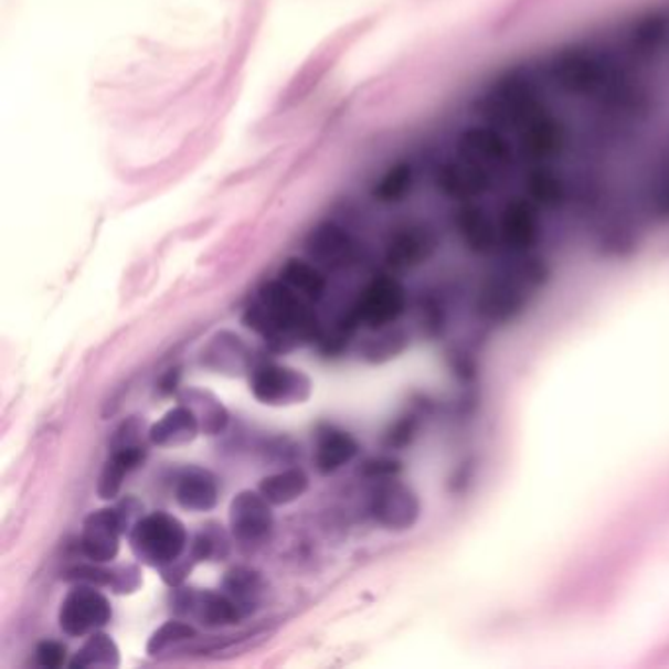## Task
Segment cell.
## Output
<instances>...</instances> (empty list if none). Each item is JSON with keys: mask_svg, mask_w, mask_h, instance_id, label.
<instances>
[{"mask_svg": "<svg viewBox=\"0 0 669 669\" xmlns=\"http://www.w3.org/2000/svg\"><path fill=\"white\" fill-rule=\"evenodd\" d=\"M456 156L481 166L497 179L511 173L519 161L514 144L505 136L502 128L489 123L461 130L456 140Z\"/></svg>", "mask_w": 669, "mask_h": 669, "instance_id": "obj_7", "label": "cell"}, {"mask_svg": "<svg viewBox=\"0 0 669 669\" xmlns=\"http://www.w3.org/2000/svg\"><path fill=\"white\" fill-rule=\"evenodd\" d=\"M625 71L607 53L590 47L560 50L550 57L542 79L565 97L597 98Z\"/></svg>", "mask_w": 669, "mask_h": 669, "instance_id": "obj_3", "label": "cell"}, {"mask_svg": "<svg viewBox=\"0 0 669 669\" xmlns=\"http://www.w3.org/2000/svg\"><path fill=\"white\" fill-rule=\"evenodd\" d=\"M542 75L530 70L505 73L479 100L485 123L517 130L530 116L542 110Z\"/></svg>", "mask_w": 669, "mask_h": 669, "instance_id": "obj_4", "label": "cell"}, {"mask_svg": "<svg viewBox=\"0 0 669 669\" xmlns=\"http://www.w3.org/2000/svg\"><path fill=\"white\" fill-rule=\"evenodd\" d=\"M193 638H197V630H194L193 625H189L185 620H179V618H171L166 625L159 626L158 630L151 635L150 643H148V654L158 656L171 646L193 640Z\"/></svg>", "mask_w": 669, "mask_h": 669, "instance_id": "obj_35", "label": "cell"}, {"mask_svg": "<svg viewBox=\"0 0 669 669\" xmlns=\"http://www.w3.org/2000/svg\"><path fill=\"white\" fill-rule=\"evenodd\" d=\"M176 499L185 511H212L219 502L216 477L201 467H189L177 479Z\"/></svg>", "mask_w": 669, "mask_h": 669, "instance_id": "obj_23", "label": "cell"}, {"mask_svg": "<svg viewBox=\"0 0 669 669\" xmlns=\"http://www.w3.org/2000/svg\"><path fill=\"white\" fill-rule=\"evenodd\" d=\"M421 413H406L389 426L383 436V444L389 449H403L413 444L416 434L421 431Z\"/></svg>", "mask_w": 669, "mask_h": 669, "instance_id": "obj_36", "label": "cell"}, {"mask_svg": "<svg viewBox=\"0 0 669 669\" xmlns=\"http://www.w3.org/2000/svg\"><path fill=\"white\" fill-rule=\"evenodd\" d=\"M179 379H181V370L173 368L169 370L163 378L159 379L158 391L161 395H173L179 389Z\"/></svg>", "mask_w": 669, "mask_h": 669, "instance_id": "obj_43", "label": "cell"}, {"mask_svg": "<svg viewBox=\"0 0 669 669\" xmlns=\"http://www.w3.org/2000/svg\"><path fill=\"white\" fill-rule=\"evenodd\" d=\"M230 534L244 550L265 544L274 530L272 502L259 491H240L230 502Z\"/></svg>", "mask_w": 669, "mask_h": 669, "instance_id": "obj_14", "label": "cell"}, {"mask_svg": "<svg viewBox=\"0 0 669 669\" xmlns=\"http://www.w3.org/2000/svg\"><path fill=\"white\" fill-rule=\"evenodd\" d=\"M201 424L197 414L189 406L181 405L171 408L150 428V440L159 448H177L187 446L199 436Z\"/></svg>", "mask_w": 669, "mask_h": 669, "instance_id": "obj_24", "label": "cell"}, {"mask_svg": "<svg viewBox=\"0 0 669 669\" xmlns=\"http://www.w3.org/2000/svg\"><path fill=\"white\" fill-rule=\"evenodd\" d=\"M370 512L373 520L383 529H413L423 514V502L411 485L399 481L395 477L379 479L375 489L371 491Z\"/></svg>", "mask_w": 669, "mask_h": 669, "instance_id": "obj_11", "label": "cell"}, {"mask_svg": "<svg viewBox=\"0 0 669 669\" xmlns=\"http://www.w3.org/2000/svg\"><path fill=\"white\" fill-rule=\"evenodd\" d=\"M669 44V18L650 12L628 30L625 42L626 57L630 62H654Z\"/></svg>", "mask_w": 669, "mask_h": 669, "instance_id": "obj_21", "label": "cell"}, {"mask_svg": "<svg viewBox=\"0 0 669 669\" xmlns=\"http://www.w3.org/2000/svg\"><path fill=\"white\" fill-rule=\"evenodd\" d=\"M204 355L212 368L232 371V373L246 370L247 360H249V353H247L244 342L240 340L238 336H232L229 332L216 336Z\"/></svg>", "mask_w": 669, "mask_h": 669, "instance_id": "obj_31", "label": "cell"}, {"mask_svg": "<svg viewBox=\"0 0 669 669\" xmlns=\"http://www.w3.org/2000/svg\"><path fill=\"white\" fill-rule=\"evenodd\" d=\"M264 580L256 570L249 567H232L224 580H222V591L229 595L230 599L238 603L246 615H252L259 605V599L264 595Z\"/></svg>", "mask_w": 669, "mask_h": 669, "instance_id": "obj_27", "label": "cell"}, {"mask_svg": "<svg viewBox=\"0 0 669 669\" xmlns=\"http://www.w3.org/2000/svg\"><path fill=\"white\" fill-rule=\"evenodd\" d=\"M128 540L136 560L159 572L183 558L189 537L181 520L169 512L158 511L144 514L134 524Z\"/></svg>", "mask_w": 669, "mask_h": 669, "instance_id": "obj_5", "label": "cell"}, {"mask_svg": "<svg viewBox=\"0 0 669 669\" xmlns=\"http://www.w3.org/2000/svg\"><path fill=\"white\" fill-rule=\"evenodd\" d=\"M279 279H283L310 302L322 299V295L327 293L325 274L318 269L317 265L310 264L307 259H299V257H291L283 264Z\"/></svg>", "mask_w": 669, "mask_h": 669, "instance_id": "obj_29", "label": "cell"}, {"mask_svg": "<svg viewBox=\"0 0 669 669\" xmlns=\"http://www.w3.org/2000/svg\"><path fill=\"white\" fill-rule=\"evenodd\" d=\"M197 564L191 554L187 560H177L173 564L166 565V567H161L159 573H161V580L168 583L169 587H179V585H183V582L187 580V575L191 573L193 570V565Z\"/></svg>", "mask_w": 669, "mask_h": 669, "instance_id": "obj_42", "label": "cell"}, {"mask_svg": "<svg viewBox=\"0 0 669 669\" xmlns=\"http://www.w3.org/2000/svg\"><path fill=\"white\" fill-rule=\"evenodd\" d=\"M452 226L461 246L466 247L471 256L487 257V259L501 256L497 216L477 201L458 204L452 219Z\"/></svg>", "mask_w": 669, "mask_h": 669, "instance_id": "obj_16", "label": "cell"}, {"mask_svg": "<svg viewBox=\"0 0 669 669\" xmlns=\"http://www.w3.org/2000/svg\"><path fill=\"white\" fill-rule=\"evenodd\" d=\"M406 305L405 285L393 275H379L363 289L350 315L358 325L381 330L395 325L405 315Z\"/></svg>", "mask_w": 669, "mask_h": 669, "instance_id": "obj_9", "label": "cell"}, {"mask_svg": "<svg viewBox=\"0 0 669 669\" xmlns=\"http://www.w3.org/2000/svg\"><path fill=\"white\" fill-rule=\"evenodd\" d=\"M497 177L487 169L456 156L434 171V189L452 203H476L493 191Z\"/></svg>", "mask_w": 669, "mask_h": 669, "instance_id": "obj_15", "label": "cell"}, {"mask_svg": "<svg viewBox=\"0 0 669 669\" xmlns=\"http://www.w3.org/2000/svg\"><path fill=\"white\" fill-rule=\"evenodd\" d=\"M501 254H534L542 244V211L529 199H512L497 214Z\"/></svg>", "mask_w": 669, "mask_h": 669, "instance_id": "obj_12", "label": "cell"}, {"mask_svg": "<svg viewBox=\"0 0 669 669\" xmlns=\"http://www.w3.org/2000/svg\"><path fill=\"white\" fill-rule=\"evenodd\" d=\"M62 577L65 582L88 583V585H95V587H110L115 573H113V570H105V567H100V564L91 562L88 565H73L67 572H63Z\"/></svg>", "mask_w": 669, "mask_h": 669, "instance_id": "obj_37", "label": "cell"}, {"mask_svg": "<svg viewBox=\"0 0 669 669\" xmlns=\"http://www.w3.org/2000/svg\"><path fill=\"white\" fill-rule=\"evenodd\" d=\"M249 389L262 405H302L312 395V381L300 370L267 361L252 370Z\"/></svg>", "mask_w": 669, "mask_h": 669, "instance_id": "obj_8", "label": "cell"}, {"mask_svg": "<svg viewBox=\"0 0 669 669\" xmlns=\"http://www.w3.org/2000/svg\"><path fill=\"white\" fill-rule=\"evenodd\" d=\"M527 199L542 212H558L572 203V181L562 176L554 163L534 166L524 177Z\"/></svg>", "mask_w": 669, "mask_h": 669, "instance_id": "obj_19", "label": "cell"}, {"mask_svg": "<svg viewBox=\"0 0 669 669\" xmlns=\"http://www.w3.org/2000/svg\"><path fill=\"white\" fill-rule=\"evenodd\" d=\"M414 187V169L411 163H396L389 168L378 183L373 185V199L383 204L401 203L406 199Z\"/></svg>", "mask_w": 669, "mask_h": 669, "instance_id": "obj_32", "label": "cell"}, {"mask_svg": "<svg viewBox=\"0 0 669 669\" xmlns=\"http://www.w3.org/2000/svg\"><path fill=\"white\" fill-rule=\"evenodd\" d=\"M378 338H371L361 348V355L371 363H383L403 353L408 346V334L403 328H381Z\"/></svg>", "mask_w": 669, "mask_h": 669, "instance_id": "obj_33", "label": "cell"}, {"mask_svg": "<svg viewBox=\"0 0 669 669\" xmlns=\"http://www.w3.org/2000/svg\"><path fill=\"white\" fill-rule=\"evenodd\" d=\"M309 484V476L302 469L291 467V469H283L279 474L262 479L257 491L275 507H283V505L297 501L307 493Z\"/></svg>", "mask_w": 669, "mask_h": 669, "instance_id": "obj_28", "label": "cell"}, {"mask_svg": "<svg viewBox=\"0 0 669 669\" xmlns=\"http://www.w3.org/2000/svg\"><path fill=\"white\" fill-rule=\"evenodd\" d=\"M403 464L396 458H389V456H379V458L365 459L361 464L358 474L361 477H368V479H387V477H396L401 474Z\"/></svg>", "mask_w": 669, "mask_h": 669, "instance_id": "obj_38", "label": "cell"}, {"mask_svg": "<svg viewBox=\"0 0 669 669\" xmlns=\"http://www.w3.org/2000/svg\"><path fill=\"white\" fill-rule=\"evenodd\" d=\"M517 132V156L529 168L548 166L562 158L570 148V128L560 116L548 110H538L527 123L520 124Z\"/></svg>", "mask_w": 669, "mask_h": 669, "instance_id": "obj_6", "label": "cell"}, {"mask_svg": "<svg viewBox=\"0 0 669 669\" xmlns=\"http://www.w3.org/2000/svg\"><path fill=\"white\" fill-rule=\"evenodd\" d=\"M550 275V265L538 252L497 256V264L477 283L471 297L474 317L489 330L509 327L527 312Z\"/></svg>", "mask_w": 669, "mask_h": 669, "instance_id": "obj_1", "label": "cell"}, {"mask_svg": "<svg viewBox=\"0 0 669 669\" xmlns=\"http://www.w3.org/2000/svg\"><path fill=\"white\" fill-rule=\"evenodd\" d=\"M65 658H67L65 646L55 643V640H44V643L38 644V648H35V661L42 668H62L63 663H65Z\"/></svg>", "mask_w": 669, "mask_h": 669, "instance_id": "obj_39", "label": "cell"}, {"mask_svg": "<svg viewBox=\"0 0 669 669\" xmlns=\"http://www.w3.org/2000/svg\"><path fill=\"white\" fill-rule=\"evenodd\" d=\"M244 325L279 353L322 340V327L310 309V300L283 279L262 285L257 299L244 312Z\"/></svg>", "mask_w": 669, "mask_h": 669, "instance_id": "obj_2", "label": "cell"}, {"mask_svg": "<svg viewBox=\"0 0 669 669\" xmlns=\"http://www.w3.org/2000/svg\"><path fill=\"white\" fill-rule=\"evenodd\" d=\"M113 585L110 590L118 593V595H128L134 593L141 585L140 570L136 565H120V567H113Z\"/></svg>", "mask_w": 669, "mask_h": 669, "instance_id": "obj_40", "label": "cell"}, {"mask_svg": "<svg viewBox=\"0 0 669 669\" xmlns=\"http://www.w3.org/2000/svg\"><path fill=\"white\" fill-rule=\"evenodd\" d=\"M120 666V650L115 640L105 633H91L87 643L83 644L79 652L70 661V668H118Z\"/></svg>", "mask_w": 669, "mask_h": 669, "instance_id": "obj_30", "label": "cell"}, {"mask_svg": "<svg viewBox=\"0 0 669 669\" xmlns=\"http://www.w3.org/2000/svg\"><path fill=\"white\" fill-rule=\"evenodd\" d=\"M118 519L123 522L124 534H130L134 524L144 517V505L136 497H126L115 507Z\"/></svg>", "mask_w": 669, "mask_h": 669, "instance_id": "obj_41", "label": "cell"}, {"mask_svg": "<svg viewBox=\"0 0 669 669\" xmlns=\"http://www.w3.org/2000/svg\"><path fill=\"white\" fill-rule=\"evenodd\" d=\"M171 607L177 617L194 620L206 628L238 625L247 617L238 603L230 599L224 591L187 590L179 585L173 587Z\"/></svg>", "mask_w": 669, "mask_h": 669, "instance_id": "obj_10", "label": "cell"}, {"mask_svg": "<svg viewBox=\"0 0 669 669\" xmlns=\"http://www.w3.org/2000/svg\"><path fill=\"white\" fill-rule=\"evenodd\" d=\"M179 401L197 414L201 432L206 436H216L229 426L230 414L226 406L222 405L221 401L209 391L187 389L179 395Z\"/></svg>", "mask_w": 669, "mask_h": 669, "instance_id": "obj_26", "label": "cell"}, {"mask_svg": "<svg viewBox=\"0 0 669 669\" xmlns=\"http://www.w3.org/2000/svg\"><path fill=\"white\" fill-rule=\"evenodd\" d=\"M148 452L141 444L132 446H123V448L110 449V456L105 461V467L98 476L97 495L103 501H113L123 489L124 477L128 476L132 469L141 466Z\"/></svg>", "mask_w": 669, "mask_h": 669, "instance_id": "obj_25", "label": "cell"}, {"mask_svg": "<svg viewBox=\"0 0 669 669\" xmlns=\"http://www.w3.org/2000/svg\"><path fill=\"white\" fill-rule=\"evenodd\" d=\"M438 246L440 238L432 226L423 222L405 224L391 234L385 247V262L395 272H408L431 262Z\"/></svg>", "mask_w": 669, "mask_h": 669, "instance_id": "obj_17", "label": "cell"}, {"mask_svg": "<svg viewBox=\"0 0 669 669\" xmlns=\"http://www.w3.org/2000/svg\"><path fill=\"white\" fill-rule=\"evenodd\" d=\"M358 454H360V444L350 432L332 424L318 426L315 466L322 476L336 474L340 467L350 464Z\"/></svg>", "mask_w": 669, "mask_h": 669, "instance_id": "obj_22", "label": "cell"}, {"mask_svg": "<svg viewBox=\"0 0 669 669\" xmlns=\"http://www.w3.org/2000/svg\"><path fill=\"white\" fill-rule=\"evenodd\" d=\"M113 608L95 585L75 583L60 607V628L71 638L91 635L108 625Z\"/></svg>", "mask_w": 669, "mask_h": 669, "instance_id": "obj_13", "label": "cell"}, {"mask_svg": "<svg viewBox=\"0 0 669 669\" xmlns=\"http://www.w3.org/2000/svg\"><path fill=\"white\" fill-rule=\"evenodd\" d=\"M230 552V542L222 527L211 524L209 529L201 530L193 538L191 544V558L194 562H221Z\"/></svg>", "mask_w": 669, "mask_h": 669, "instance_id": "obj_34", "label": "cell"}, {"mask_svg": "<svg viewBox=\"0 0 669 669\" xmlns=\"http://www.w3.org/2000/svg\"><path fill=\"white\" fill-rule=\"evenodd\" d=\"M305 249L312 262L327 267H342L355 257V242L348 230L336 222H322L312 229L305 242Z\"/></svg>", "mask_w": 669, "mask_h": 669, "instance_id": "obj_20", "label": "cell"}, {"mask_svg": "<svg viewBox=\"0 0 669 669\" xmlns=\"http://www.w3.org/2000/svg\"><path fill=\"white\" fill-rule=\"evenodd\" d=\"M123 534V522L118 519L115 507L91 512L81 530V554L95 564L113 562L120 552Z\"/></svg>", "mask_w": 669, "mask_h": 669, "instance_id": "obj_18", "label": "cell"}]
</instances>
